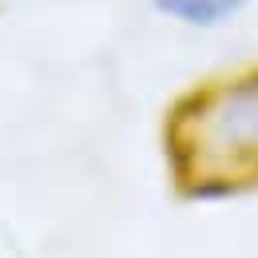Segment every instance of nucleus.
Segmentation results:
<instances>
[{"label": "nucleus", "mask_w": 258, "mask_h": 258, "mask_svg": "<svg viewBox=\"0 0 258 258\" xmlns=\"http://www.w3.org/2000/svg\"><path fill=\"white\" fill-rule=\"evenodd\" d=\"M159 159L187 207L258 195V60L207 72L167 99Z\"/></svg>", "instance_id": "nucleus-1"}, {"label": "nucleus", "mask_w": 258, "mask_h": 258, "mask_svg": "<svg viewBox=\"0 0 258 258\" xmlns=\"http://www.w3.org/2000/svg\"><path fill=\"white\" fill-rule=\"evenodd\" d=\"M246 8H250V0H151L155 16H163L167 24L191 28V32L230 28Z\"/></svg>", "instance_id": "nucleus-2"}]
</instances>
